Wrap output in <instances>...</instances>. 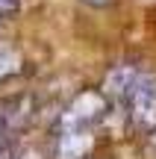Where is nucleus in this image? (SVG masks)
<instances>
[{
    "mask_svg": "<svg viewBox=\"0 0 156 159\" xmlns=\"http://www.w3.org/2000/svg\"><path fill=\"white\" fill-rule=\"evenodd\" d=\"M124 100H127L130 127L139 133H156V77L141 71L124 94Z\"/></svg>",
    "mask_w": 156,
    "mask_h": 159,
    "instance_id": "1",
    "label": "nucleus"
},
{
    "mask_svg": "<svg viewBox=\"0 0 156 159\" xmlns=\"http://www.w3.org/2000/svg\"><path fill=\"white\" fill-rule=\"evenodd\" d=\"M106 106H109V103H106V94H100V91H82V94H77L74 100L65 106V112L59 115V124L94 130V124L106 115Z\"/></svg>",
    "mask_w": 156,
    "mask_h": 159,
    "instance_id": "2",
    "label": "nucleus"
},
{
    "mask_svg": "<svg viewBox=\"0 0 156 159\" xmlns=\"http://www.w3.org/2000/svg\"><path fill=\"white\" fill-rule=\"evenodd\" d=\"M88 148H91L88 127L56 124V159H86Z\"/></svg>",
    "mask_w": 156,
    "mask_h": 159,
    "instance_id": "3",
    "label": "nucleus"
},
{
    "mask_svg": "<svg viewBox=\"0 0 156 159\" xmlns=\"http://www.w3.org/2000/svg\"><path fill=\"white\" fill-rule=\"evenodd\" d=\"M141 71L136 68V65H130V62H124V65H115V68L106 74V89H103V94H109V97H124L130 91V85L136 83V77H139Z\"/></svg>",
    "mask_w": 156,
    "mask_h": 159,
    "instance_id": "4",
    "label": "nucleus"
},
{
    "mask_svg": "<svg viewBox=\"0 0 156 159\" xmlns=\"http://www.w3.org/2000/svg\"><path fill=\"white\" fill-rule=\"evenodd\" d=\"M18 71H21V59L9 50H0V83L9 80L12 74H18Z\"/></svg>",
    "mask_w": 156,
    "mask_h": 159,
    "instance_id": "5",
    "label": "nucleus"
},
{
    "mask_svg": "<svg viewBox=\"0 0 156 159\" xmlns=\"http://www.w3.org/2000/svg\"><path fill=\"white\" fill-rule=\"evenodd\" d=\"M9 124H6V115L0 112V159H12V148H9Z\"/></svg>",
    "mask_w": 156,
    "mask_h": 159,
    "instance_id": "6",
    "label": "nucleus"
},
{
    "mask_svg": "<svg viewBox=\"0 0 156 159\" xmlns=\"http://www.w3.org/2000/svg\"><path fill=\"white\" fill-rule=\"evenodd\" d=\"M15 9H18V0H0V24H3Z\"/></svg>",
    "mask_w": 156,
    "mask_h": 159,
    "instance_id": "7",
    "label": "nucleus"
},
{
    "mask_svg": "<svg viewBox=\"0 0 156 159\" xmlns=\"http://www.w3.org/2000/svg\"><path fill=\"white\" fill-rule=\"evenodd\" d=\"M12 159H44V156H41L38 148H24V150H18Z\"/></svg>",
    "mask_w": 156,
    "mask_h": 159,
    "instance_id": "8",
    "label": "nucleus"
},
{
    "mask_svg": "<svg viewBox=\"0 0 156 159\" xmlns=\"http://www.w3.org/2000/svg\"><path fill=\"white\" fill-rule=\"evenodd\" d=\"M82 3H88V6H97V9H106V6H115L118 0H82Z\"/></svg>",
    "mask_w": 156,
    "mask_h": 159,
    "instance_id": "9",
    "label": "nucleus"
}]
</instances>
